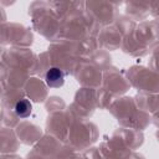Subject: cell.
Here are the masks:
<instances>
[{
    "label": "cell",
    "mask_w": 159,
    "mask_h": 159,
    "mask_svg": "<svg viewBox=\"0 0 159 159\" xmlns=\"http://www.w3.org/2000/svg\"><path fill=\"white\" fill-rule=\"evenodd\" d=\"M45 82L48 87H53V88H58V87L63 86V83H65L63 71L60 70L58 67L50 68L45 75Z\"/></svg>",
    "instance_id": "obj_1"
},
{
    "label": "cell",
    "mask_w": 159,
    "mask_h": 159,
    "mask_svg": "<svg viewBox=\"0 0 159 159\" xmlns=\"http://www.w3.org/2000/svg\"><path fill=\"white\" fill-rule=\"evenodd\" d=\"M14 111H15V113H16L17 117L26 118V117H29L31 114L32 106H31V103L27 99H20L19 102H16Z\"/></svg>",
    "instance_id": "obj_2"
}]
</instances>
